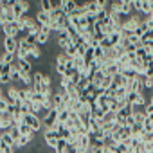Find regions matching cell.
Instances as JSON below:
<instances>
[{"label":"cell","mask_w":153,"mask_h":153,"mask_svg":"<svg viewBox=\"0 0 153 153\" xmlns=\"http://www.w3.org/2000/svg\"><path fill=\"white\" fill-rule=\"evenodd\" d=\"M42 123H43L45 130H56V126H58V112L52 108L51 112L45 114V117L42 119Z\"/></svg>","instance_id":"7a4b0ae2"},{"label":"cell","mask_w":153,"mask_h":153,"mask_svg":"<svg viewBox=\"0 0 153 153\" xmlns=\"http://www.w3.org/2000/svg\"><path fill=\"white\" fill-rule=\"evenodd\" d=\"M146 43H153V29H148L140 36V45H146Z\"/></svg>","instance_id":"44dd1931"},{"label":"cell","mask_w":153,"mask_h":153,"mask_svg":"<svg viewBox=\"0 0 153 153\" xmlns=\"http://www.w3.org/2000/svg\"><path fill=\"white\" fill-rule=\"evenodd\" d=\"M139 99V92H126V103L128 105H137Z\"/></svg>","instance_id":"d4e9b609"},{"label":"cell","mask_w":153,"mask_h":153,"mask_svg":"<svg viewBox=\"0 0 153 153\" xmlns=\"http://www.w3.org/2000/svg\"><path fill=\"white\" fill-rule=\"evenodd\" d=\"M15 59H16V54H7V52H4L2 56H0V61H2L4 65H13V63H16Z\"/></svg>","instance_id":"d6986e66"},{"label":"cell","mask_w":153,"mask_h":153,"mask_svg":"<svg viewBox=\"0 0 153 153\" xmlns=\"http://www.w3.org/2000/svg\"><path fill=\"white\" fill-rule=\"evenodd\" d=\"M16 67L20 68L22 74H33V67L29 59H16Z\"/></svg>","instance_id":"8fae6325"},{"label":"cell","mask_w":153,"mask_h":153,"mask_svg":"<svg viewBox=\"0 0 153 153\" xmlns=\"http://www.w3.org/2000/svg\"><path fill=\"white\" fill-rule=\"evenodd\" d=\"M18 92H20V88H16L15 85H9L7 90H4V97H6V101H7L9 105H15V103L18 101Z\"/></svg>","instance_id":"ba28073f"},{"label":"cell","mask_w":153,"mask_h":153,"mask_svg":"<svg viewBox=\"0 0 153 153\" xmlns=\"http://www.w3.org/2000/svg\"><path fill=\"white\" fill-rule=\"evenodd\" d=\"M117 142H126V144H130V140H131V128L130 126H119L117 130H115V133L112 135Z\"/></svg>","instance_id":"6da1fadb"},{"label":"cell","mask_w":153,"mask_h":153,"mask_svg":"<svg viewBox=\"0 0 153 153\" xmlns=\"http://www.w3.org/2000/svg\"><path fill=\"white\" fill-rule=\"evenodd\" d=\"M43 139H45V144H47V148H52V149H56V148H58V144H59V140H61L56 130H45V133H43Z\"/></svg>","instance_id":"3957f363"},{"label":"cell","mask_w":153,"mask_h":153,"mask_svg":"<svg viewBox=\"0 0 153 153\" xmlns=\"http://www.w3.org/2000/svg\"><path fill=\"white\" fill-rule=\"evenodd\" d=\"M40 9L51 15V11L54 9V2H51V0H42V2H40Z\"/></svg>","instance_id":"cb8c5ba5"},{"label":"cell","mask_w":153,"mask_h":153,"mask_svg":"<svg viewBox=\"0 0 153 153\" xmlns=\"http://www.w3.org/2000/svg\"><path fill=\"white\" fill-rule=\"evenodd\" d=\"M13 15H15V20H20V18L25 15L24 9H22V2H20V0H16L15 6H13Z\"/></svg>","instance_id":"2e32d148"},{"label":"cell","mask_w":153,"mask_h":153,"mask_svg":"<svg viewBox=\"0 0 153 153\" xmlns=\"http://www.w3.org/2000/svg\"><path fill=\"white\" fill-rule=\"evenodd\" d=\"M68 117H70V112H68V110H63V112L58 114V123H59V124H65V123L68 121Z\"/></svg>","instance_id":"f1b7e54d"},{"label":"cell","mask_w":153,"mask_h":153,"mask_svg":"<svg viewBox=\"0 0 153 153\" xmlns=\"http://www.w3.org/2000/svg\"><path fill=\"white\" fill-rule=\"evenodd\" d=\"M34 18H36V22H38L40 25H43V27H49V24H51V15L45 13V11H42V9L36 11Z\"/></svg>","instance_id":"30bf717a"},{"label":"cell","mask_w":153,"mask_h":153,"mask_svg":"<svg viewBox=\"0 0 153 153\" xmlns=\"http://www.w3.org/2000/svg\"><path fill=\"white\" fill-rule=\"evenodd\" d=\"M135 56H137L139 59H142V61H144V59H146V56H148V52H146V49L140 45V47H137V51H135Z\"/></svg>","instance_id":"d6a6232c"},{"label":"cell","mask_w":153,"mask_h":153,"mask_svg":"<svg viewBox=\"0 0 153 153\" xmlns=\"http://www.w3.org/2000/svg\"><path fill=\"white\" fill-rule=\"evenodd\" d=\"M148 119H149V121H151V123H153V115H149V117H148Z\"/></svg>","instance_id":"ab89813d"},{"label":"cell","mask_w":153,"mask_h":153,"mask_svg":"<svg viewBox=\"0 0 153 153\" xmlns=\"http://www.w3.org/2000/svg\"><path fill=\"white\" fill-rule=\"evenodd\" d=\"M146 117H148V115L144 114V110H140L139 114H135V115H133V119H135V124H140V126H142V124H144V121H146Z\"/></svg>","instance_id":"f546056e"},{"label":"cell","mask_w":153,"mask_h":153,"mask_svg":"<svg viewBox=\"0 0 153 153\" xmlns=\"http://www.w3.org/2000/svg\"><path fill=\"white\" fill-rule=\"evenodd\" d=\"M146 90H151L153 88V78H149V76H146Z\"/></svg>","instance_id":"8d00e7d4"},{"label":"cell","mask_w":153,"mask_h":153,"mask_svg":"<svg viewBox=\"0 0 153 153\" xmlns=\"http://www.w3.org/2000/svg\"><path fill=\"white\" fill-rule=\"evenodd\" d=\"M140 142H142V144H144V142H153V131H151V133H144L142 139H140Z\"/></svg>","instance_id":"e575fe53"},{"label":"cell","mask_w":153,"mask_h":153,"mask_svg":"<svg viewBox=\"0 0 153 153\" xmlns=\"http://www.w3.org/2000/svg\"><path fill=\"white\" fill-rule=\"evenodd\" d=\"M43 110H42V105H38V103H31V106H29V114H33V115H40Z\"/></svg>","instance_id":"83f0119b"},{"label":"cell","mask_w":153,"mask_h":153,"mask_svg":"<svg viewBox=\"0 0 153 153\" xmlns=\"http://www.w3.org/2000/svg\"><path fill=\"white\" fill-rule=\"evenodd\" d=\"M0 149H2V153H15V148L11 146H0Z\"/></svg>","instance_id":"74e56055"},{"label":"cell","mask_w":153,"mask_h":153,"mask_svg":"<svg viewBox=\"0 0 153 153\" xmlns=\"http://www.w3.org/2000/svg\"><path fill=\"white\" fill-rule=\"evenodd\" d=\"M59 9L67 16H70L76 9H78V2H76V0H59Z\"/></svg>","instance_id":"52a82bcc"},{"label":"cell","mask_w":153,"mask_h":153,"mask_svg":"<svg viewBox=\"0 0 153 153\" xmlns=\"http://www.w3.org/2000/svg\"><path fill=\"white\" fill-rule=\"evenodd\" d=\"M16 51H18V40L16 38H4V52L16 54Z\"/></svg>","instance_id":"9c48e42d"},{"label":"cell","mask_w":153,"mask_h":153,"mask_svg":"<svg viewBox=\"0 0 153 153\" xmlns=\"http://www.w3.org/2000/svg\"><path fill=\"white\" fill-rule=\"evenodd\" d=\"M144 114H146L148 117H149V115H153V105H151V103H148V105L144 106Z\"/></svg>","instance_id":"d590c367"},{"label":"cell","mask_w":153,"mask_h":153,"mask_svg":"<svg viewBox=\"0 0 153 153\" xmlns=\"http://www.w3.org/2000/svg\"><path fill=\"white\" fill-rule=\"evenodd\" d=\"M61 105H65V103H63V97H61L58 92H54V94H52V106L58 108V106H61Z\"/></svg>","instance_id":"4316f807"},{"label":"cell","mask_w":153,"mask_h":153,"mask_svg":"<svg viewBox=\"0 0 153 153\" xmlns=\"http://www.w3.org/2000/svg\"><path fill=\"white\" fill-rule=\"evenodd\" d=\"M42 58V49H40V45H34V47H31V52H29V61L31 59H40Z\"/></svg>","instance_id":"ffe728a7"},{"label":"cell","mask_w":153,"mask_h":153,"mask_svg":"<svg viewBox=\"0 0 153 153\" xmlns=\"http://www.w3.org/2000/svg\"><path fill=\"white\" fill-rule=\"evenodd\" d=\"M121 74L124 76L126 79H130V81H131V79H135L137 76H139V74H137V70H135V68H131V67H128V68H123V70H121Z\"/></svg>","instance_id":"ac0fdd59"},{"label":"cell","mask_w":153,"mask_h":153,"mask_svg":"<svg viewBox=\"0 0 153 153\" xmlns=\"http://www.w3.org/2000/svg\"><path fill=\"white\" fill-rule=\"evenodd\" d=\"M144 153H148V151H144Z\"/></svg>","instance_id":"60d3db41"},{"label":"cell","mask_w":153,"mask_h":153,"mask_svg":"<svg viewBox=\"0 0 153 153\" xmlns=\"http://www.w3.org/2000/svg\"><path fill=\"white\" fill-rule=\"evenodd\" d=\"M130 144H126V142H117V146L112 149V151H115V153H130Z\"/></svg>","instance_id":"603a6c76"},{"label":"cell","mask_w":153,"mask_h":153,"mask_svg":"<svg viewBox=\"0 0 153 153\" xmlns=\"http://www.w3.org/2000/svg\"><path fill=\"white\" fill-rule=\"evenodd\" d=\"M58 45H59V49H61V52H63L67 47H70V45H72V42H70V38H68V36H59V38H58Z\"/></svg>","instance_id":"7402d4cb"},{"label":"cell","mask_w":153,"mask_h":153,"mask_svg":"<svg viewBox=\"0 0 153 153\" xmlns=\"http://www.w3.org/2000/svg\"><path fill=\"white\" fill-rule=\"evenodd\" d=\"M24 123H25V124H29L34 131H40V130L43 128L42 119H40L38 115H33V114H25V115H24Z\"/></svg>","instance_id":"8992f818"},{"label":"cell","mask_w":153,"mask_h":153,"mask_svg":"<svg viewBox=\"0 0 153 153\" xmlns=\"http://www.w3.org/2000/svg\"><path fill=\"white\" fill-rule=\"evenodd\" d=\"M4 72H6V65H4V63H2V61H0V76H2V74H4Z\"/></svg>","instance_id":"f35d334b"},{"label":"cell","mask_w":153,"mask_h":153,"mask_svg":"<svg viewBox=\"0 0 153 153\" xmlns=\"http://www.w3.org/2000/svg\"><path fill=\"white\" fill-rule=\"evenodd\" d=\"M108 123H115V114L114 112H106L101 119V124H108Z\"/></svg>","instance_id":"484cf974"},{"label":"cell","mask_w":153,"mask_h":153,"mask_svg":"<svg viewBox=\"0 0 153 153\" xmlns=\"http://www.w3.org/2000/svg\"><path fill=\"white\" fill-rule=\"evenodd\" d=\"M87 11H88V15H97L99 11H103L101 9V6H99V2L97 0H92V2H87Z\"/></svg>","instance_id":"9a60e30c"},{"label":"cell","mask_w":153,"mask_h":153,"mask_svg":"<svg viewBox=\"0 0 153 153\" xmlns=\"http://www.w3.org/2000/svg\"><path fill=\"white\" fill-rule=\"evenodd\" d=\"M18 130H20V133H22L24 137H34V130H33L29 124H25V123H22V124L18 126Z\"/></svg>","instance_id":"e0dca14e"},{"label":"cell","mask_w":153,"mask_h":153,"mask_svg":"<svg viewBox=\"0 0 153 153\" xmlns=\"http://www.w3.org/2000/svg\"><path fill=\"white\" fill-rule=\"evenodd\" d=\"M9 135H11V139H13L15 142H16V140H18V139L22 137V133H20V130H18V126H13V128L9 130Z\"/></svg>","instance_id":"1f68e13d"},{"label":"cell","mask_w":153,"mask_h":153,"mask_svg":"<svg viewBox=\"0 0 153 153\" xmlns=\"http://www.w3.org/2000/svg\"><path fill=\"white\" fill-rule=\"evenodd\" d=\"M51 38V29L49 27H43L40 33H38V45H45Z\"/></svg>","instance_id":"5bb4252c"},{"label":"cell","mask_w":153,"mask_h":153,"mask_svg":"<svg viewBox=\"0 0 153 153\" xmlns=\"http://www.w3.org/2000/svg\"><path fill=\"white\" fill-rule=\"evenodd\" d=\"M142 130H144V133H151L153 131V123L146 117V121H144V124H142Z\"/></svg>","instance_id":"836d02e7"},{"label":"cell","mask_w":153,"mask_h":153,"mask_svg":"<svg viewBox=\"0 0 153 153\" xmlns=\"http://www.w3.org/2000/svg\"><path fill=\"white\" fill-rule=\"evenodd\" d=\"M112 9L128 16L131 11V0H115V2H112Z\"/></svg>","instance_id":"277c9868"},{"label":"cell","mask_w":153,"mask_h":153,"mask_svg":"<svg viewBox=\"0 0 153 153\" xmlns=\"http://www.w3.org/2000/svg\"><path fill=\"white\" fill-rule=\"evenodd\" d=\"M56 131H58V135H59V139H61V140H67V142H68V140H70V137H72V135H70V130H68L65 124H59V123H58Z\"/></svg>","instance_id":"7c38bea8"},{"label":"cell","mask_w":153,"mask_h":153,"mask_svg":"<svg viewBox=\"0 0 153 153\" xmlns=\"http://www.w3.org/2000/svg\"><path fill=\"white\" fill-rule=\"evenodd\" d=\"M63 52H65V54H67L70 59H74L76 56H78V49H76V45H70V47H67Z\"/></svg>","instance_id":"4dcf8cb0"},{"label":"cell","mask_w":153,"mask_h":153,"mask_svg":"<svg viewBox=\"0 0 153 153\" xmlns=\"http://www.w3.org/2000/svg\"><path fill=\"white\" fill-rule=\"evenodd\" d=\"M2 33H4L6 38H18V34H20V25H18V22H7V24L2 27Z\"/></svg>","instance_id":"5b68a950"},{"label":"cell","mask_w":153,"mask_h":153,"mask_svg":"<svg viewBox=\"0 0 153 153\" xmlns=\"http://www.w3.org/2000/svg\"><path fill=\"white\" fill-rule=\"evenodd\" d=\"M140 13L149 16L153 13V0H140Z\"/></svg>","instance_id":"4fadbf2b"}]
</instances>
